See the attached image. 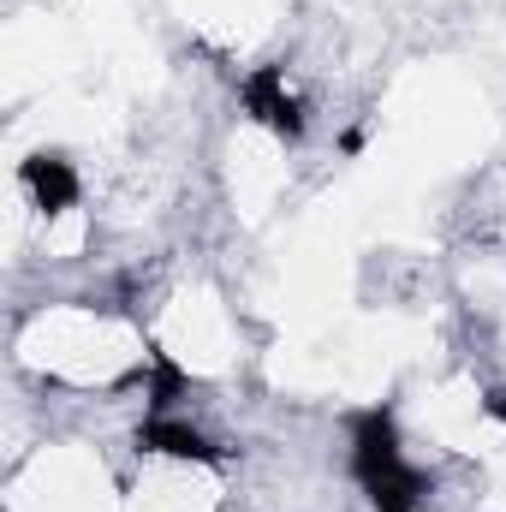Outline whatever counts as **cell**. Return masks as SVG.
I'll return each mask as SVG.
<instances>
[{
	"instance_id": "obj_1",
	"label": "cell",
	"mask_w": 506,
	"mask_h": 512,
	"mask_svg": "<svg viewBox=\"0 0 506 512\" xmlns=\"http://www.w3.org/2000/svg\"><path fill=\"white\" fill-rule=\"evenodd\" d=\"M352 477L370 495L376 512H417L423 507V477L399 453V423L387 405L352 411Z\"/></svg>"
},
{
	"instance_id": "obj_2",
	"label": "cell",
	"mask_w": 506,
	"mask_h": 512,
	"mask_svg": "<svg viewBox=\"0 0 506 512\" xmlns=\"http://www.w3.org/2000/svg\"><path fill=\"white\" fill-rule=\"evenodd\" d=\"M239 96H245V114H251L256 126H268L274 137H286V143L304 137V102L286 90V72L280 66H256L251 78L239 84Z\"/></svg>"
},
{
	"instance_id": "obj_3",
	"label": "cell",
	"mask_w": 506,
	"mask_h": 512,
	"mask_svg": "<svg viewBox=\"0 0 506 512\" xmlns=\"http://www.w3.org/2000/svg\"><path fill=\"white\" fill-rule=\"evenodd\" d=\"M137 447H143V453H167V459H191V465H221V459H227L203 429L173 423V417H149V423L137 429Z\"/></svg>"
},
{
	"instance_id": "obj_4",
	"label": "cell",
	"mask_w": 506,
	"mask_h": 512,
	"mask_svg": "<svg viewBox=\"0 0 506 512\" xmlns=\"http://www.w3.org/2000/svg\"><path fill=\"white\" fill-rule=\"evenodd\" d=\"M24 191L36 197V209L60 215V209L78 203V173H72L66 155H30V161H24Z\"/></svg>"
},
{
	"instance_id": "obj_5",
	"label": "cell",
	"mask_w": 506,
	"mask_h": 512,
	"mask_svg": "<svg viewBox=\"0 0 506 512\" xmlns=\"http://www.w3.org/2000/svg\"><path fill=\"white\" fill-rule=\"evenodd\" d=\"M185 387H191V376H185L167 352H155V358H149V399H155V405H167V399H173V393H185Z\"/></svg>"
},
{
	"instance_id": "obj_6",
	"label": "cell",
	"mask_w": 506,
	"mask_h": 512,
	"mask_svg": "<svg viewBox=\"0 0 506 512\" xmlns=\"http://www.w3.org/2000/svg\"><path fill=\"white\" fill-rule=\"evenodd\" d=\"M483 411H489L495 423H506V387H489V393H483Z\"/></svg>"
}]
</instances>
